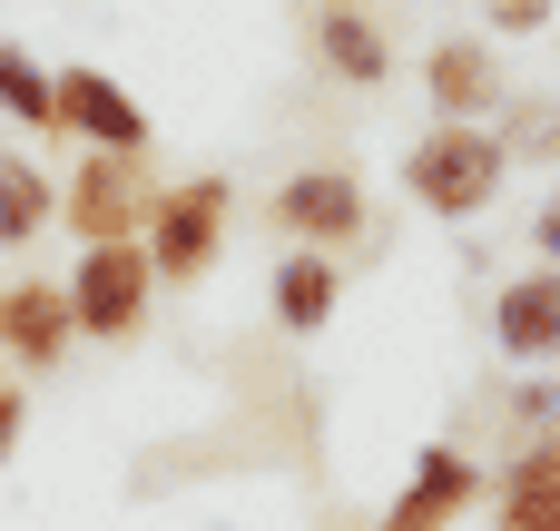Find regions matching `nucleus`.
<instances>
[{"instance_id": "obj_1", "label": "nucleus", "mask_w": 560, "mask_h": 531, "mask_svg": "<svg viewBox=\"0 0 560 531\" xmlns=\"http://www.w3.org/2000/svg\"><path fill=\"white\" fill-rule=\"evenodd\" d=\"M502 177H512V158H502L492 128H423V138L404 148V197H413L423 217H453V227H472V217L502 197Z\"/></svg>"}, {"instance_id": "obj_2", "label": "nucleus", "mask_w": 560, "mask_h": 531, "mask_svg": "<svg viewBox=\"0 0 560 531\" xmlns=\"http://www.w3.org/2000/svg\"><path fill=\"white\" fill-rule=\"evenodd\" d=\"M226 227H236V187L217 177V168H197V177H177V187H158V217H148V266H158V286H197L217 256H226Z\"/></svg>"}, {"instance_id": "obj_3", "label": "nucleus", "mask_w": 560, "mask_h": 531, "mask_svg": "<svg viewBox=\"0 0 560 531\" xmlns=\"http://www.w3.org/2000/svg\"><path fill=\"white\" fill-rule=\"evenodd\" d=\"M49 128L79 138V158H148V108H138V89H128L118 69H98V59L49 69Z\"/></svg>"}, {"instance_id": "obj_4", "label": "nucleus", "mask_w": 560, "mask_h": 531, "mask_svg": "<svg viewBox=\"0 0 560 531\" xmlns=\"http://www.w3.org/2000/svg\"><path fill=\"white\" fill-rule=\"evenodd\" d=\"M59 217L79 246H138L158 217V168L148 158H79L59 187Z\"/></svg>"}, {"instance_id": "obj_5", "label": "nucleus", "mask_w": 560, "mask_h": 531, "mask_svg": "<svg viewBox=\"0 0 560 531\" xmlns=\"http://www.w3.org/2000/svg\"><path fill=\"white\" fill-rule=\"evenodd\" d=\"M59 296H69V325L79 335L128 345L148 325V305H158V266H148V246H79V266H69Z\"/></svg>"}, {"instance_id": "obj_6", "label": "nucleus", "mask_w": 560, "mask_h": 531, "mask_svg": "<svg viewBox=\"0 0 560 531\" xmlns=\"http://www.w3.org/2000/svg\"><path fill=\"white\" fill-rule=\"evenodd\" d=\"M266 217L285 227V246H295V256H335V246H354V236H364V217H374V207H364V177H354V168H295V177L266 197Z\"/></svg>"}, {"instance_id": "obj_7", "label": "nucleus", "mask_w": 560, "mask_h": 531, "mask_svg": "<svg viewBox=\"0 0 560 531\" xmlns=\"http://www.w3.org/2000/svg\"><path fill=\"white\" fill-rule=\"evenodd\" d=\"M423 99H433V128H492V108L512 99L502 79V49L482 30H443L423 49Z\"/></svg>"}, {"instance_id": "obj_8", "label": "nucleus", "mask_w": 560, "mask_h": 531, "mask_svg": "<svg viewBox=\"0 0 560 531\" xmlns=\"http://www.w3.org/2000/svg\"><path fill=\"white\" fill-rule=\"evenodd\" d=\"M482 493H492V473H482L463 443H423V453H413V483L384 503V522H374V531H453Z\"/></svg>"}, {"instance_id": "obj_9", "label": "nucleus", "mask_w": 560, "mask_h": 531, "mask_svg": "<svg viewBox=\"0 0 560 531\" xmlns=\"http://www.w3.org/2000/svg\"><path fill=\"white\" fill-rule=\"evenodd\" d=\"M69 345H79L69 296H59L49 276H10V286H0V355H10L20 374H49V365H69Z\"/></svg>"}, {"instance_id": "obj_10", "label": "nucleus", "mask_w": 560, "mask_h": 531, "mask_svg": "<svg viewBox=\"0 0 560 531\" xmlns=\"http://www.w3.org/2000/svg\"><path fill=\"white\" fill-rule=\"evenodd\" d=\"M492 345L512 365H560V276L551 266H532V276H512L492 296Z\"/></svg>"}, {"instance_id": "obj_11", "label": "nucleus", "mask_w": 560, "mask_h": 531, "mask_svg": "<svg viewBox=\"0 0 560 531\" xmlns=\"http://www.w3.org/2000/svg\"><path fill=\"white\" fill-rule=\"evenodd\" d=\"M492 531H560V434L522 443L492 483Z\"/></svg>"}, {"instance_id": "obj_12", "label": "nucleus", "mask_w": 560, "mask_h": 531, "mask_svg": "<svg viewBox=\"0 0 560 531\" xmlns=\"http://www.w3.org/2000/svg\"><path fill=\"white\" fill-rule=\"evenodd\" d=\"M335 305H345V266L335 256H276V276H266V315L285 325V335H325L335 325Z\"/></svg>"}, {"instance_id": "obj_13", "label": "nucleus", "mask_w": 560, "mask_h": 531, "mask_svg": "<svg viewBox=\"0 0 560 531\" xmlns=\"http://www.w3.org/2000/svg\"><path fill=\"white\" fill-rule=\"evenodd\" d=\"M315 59L345 79V89H384L394 79V39H384V20L374 10H315Z\"/></svg>"}, {"instance_id": "obj_14", "label": "nucleus", "mask_w": 560, "mask_h": 531, "mask_svg": "<svg viewBox=\"0 0 560 531\" xmlns=\"http://www.w3.org/2000/svg\"><path fill=\"white\" fill-rule=\"evenodd\" d=\"M49 217H59L49 168H30V158H10V148H0V256H10V246H30Z\"/></svg>"}, {"instance_id": "obj_15", "label": "nucleus", "mask_w": 560, "mask_h": 531, "mask_svg": "<svg viewBox=\"0 0 560 531\" xmlns=\"http://www.w3.org/2000/svg\"><path fill=\"white\" fill-rule=\"evenodd\" d=\"M492 138H502V158H512V168L560 158V99H541V89H512V99L492 108Z\"/></svg>"}, {"instance_id": "obj_16", "label": "nucleus", "mask_w": 560, "mask_h": 531, "mask_svg": "<svg viewBox=\"0 0 560 531\" xmlns=\"http://www.w3.org/2000/svg\"><path fill=\"white\" fill-rule=\"evenodd\" d=\"M0 118L49 128V59H39L30 39H0Z\"/></svg>"}, {"instance_id": "obj_17", "label": "nucleus", "mask_w": 560, "mask_h": 531, "mask_svg": "<svg viewBox=\"0 0 560 531\" xmlns=\"http://www.w3.org/2000/svg\"><path fill=\"white\" fill-rule=\"evenodd\" d=\"M502 404H512V434H522V443H541V434H560V384H551V374L512 384Z\"/></svg>"}, {"instance_id": "obj_18", "label": "nucleus", "mask_w": 560, "mask_h": 531, "mask_svg": "<svg viewBox=\"0 0 560 531\" xmlns=\"http://www.w3.org/2000/svg\"><path fill=\"white\" fill-rule=\"evenodd\" d=\"M532 30H551V0H492L482 10V39H532Z\"/></svg>"}, {"instance_id": "obj_19", "label": "nucleus", "mask_w": 560, "mask_h": 531, "mask_svg": "<svg viewBox=\"0 0 560 531\" xmlns=\"http://www.w3.org/2000/svg\"><path fill=\"white\" fill-rule=\"evenodd\" d=\"M20 434H30V394H20V384H0V463L20 453Z\"/></svg>"}, {"instance_id": "obj_20", "label": "nucleus", "mask_w": 560, "mask_h": 531, "mask_svg": "<svg viewBox=\"0 0 560 531\" xmlns=\"http://www.w3.org/2000/svg\"><path fill=\"white\" fill-rule=\"evenodd\" d=\"M532 246H541V266L560 276V187L541 197V217H532Z\"/></svg>"}]
</instances>
